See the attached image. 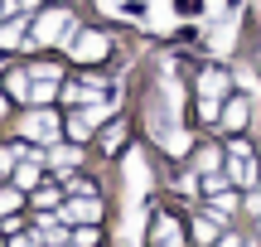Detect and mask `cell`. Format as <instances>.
I'll return each mask as SVG.
<instances>
[{
    "label": "cell",
    "mask_w": 261,
    "mask_h": 247,
    "mask_svg": "<svg viewBox=\"0 0 261 247\" xmlns=\"http://www.w3.org/2000/svg\"><path fill=\"white\" fill-rule=\"evenodd\" d=\"M68 34H73V15H68V10H48V15H39V24H34L39 44H58V39H68Z\"/></svg>",
    "instance_id": "cell-1"
},
{
    "label": "cell",
    "mask_w": 261,
    "mask_h": 247,
    "mask_svg": "<svg viewBox=\"0 0 261 247\" xmlns=\"http://www.w3.org/2000/svg\"><path fill=\"white\" fill-rule=\"evenodd\" d=\"M145 184H150L145 155L130 151V155H126V204H145Z\"/></svg>",
    "instance_id": "cell-2"
},
{
    "label": "cell",
    "mask_w": 261,
    "mask_h": 247,
    "mask_svg": "<svg viewBox=\"0 0 261 247\" xmlns=\"http://www.w3.org/2000/svg\"><path fill=\"white\" fill-rule=\"evenodd\" d=\"M68 48L77 63H97V58H107V34H68Z\"/></svg>",
    "instance_id": "cell-3"
},
{
    "label": "cell",
    "mask_w": 261,
    "mask_h": 247,
    "mask_svg": "<svg viewBox=\"0 0 261 247\" xmlns=\"http://www.w3.org/2000/svg\"><path fill=\"white\" fill-rule=\"evenodd\" d=\"M24 136H29V141H58V116H54V112L24 116Z\"/></svg>",
    "instance_id": "cell-4"
},
{
    "label": "cell",
    "mask_w": 261,
    "mask_h": 247,
    "mask_svg": "<svg viewBox=\"0 0 261 247\" xmlns=\"http://www.w3.org/2000/svg\"><path fill=\"white\" fill-rule=\"evenodd\" d=\"M232 44H237V19H218L213 34H208V48H213V54H227Z\"/></svg>",
    "instance_id": "cell-5"
},
{
    "label": "cell",
    "mask_w": 261,
    "mask_h": 247,
    "mask_svg": "<svg viewBox=\"0 0 261 247\" xmlns=\"http://www.w3.org/2000/svg\"><path fill=\"white\" fill-rule=\"evenodd\" d=\"M227 170H232V180H237V184H252L256 165H252V155H247V145H232V160H227Z\"/></svg>",
    "instance_id": "cell-6"
},
{
    "label": "cell",
    "mask_w": 261,
    "mask_h": 247,
    "mask_svg": "<svg viewBox=\"0 0 261 247\" xmlns=\"http://www.w3.org/2000/svg\"><path fill=\"white\" fill-rule=\"evenodd\" d=\"M145 24H150V29H174V10H169V0H150Z\"/></svg>",
    "instance_id": "cell-7"
},
{
    "label": "cell",
    "mask_w": 261,
    "mask_h": 247,
    "mask_svg": "<svg viewBox=\"0 0 261 247\" xmlns=\"http://www.w3.org/2000/svg\"><path fill=\"white\" fill-rule=\"evenodd\" d=\"M155 247H179V228H174V218H165V213L155 218Z\"/></svg>",
    "instance_id": "cell-8"
},
{
    "label": "cell",
    "mask_w": 261,
    "mask_h": 247,
    "mask_svg": "<svg viewBox=\"0 0 261 247\" xmlns=\"http://www.w3.org/2000/svg\"><path fill=\"white\" fill-rule=\"evenodd\" d=\"M97 213H102V204H97V199H77V204H68V209H63V218L83 223V218H97Z\"/></svg>",
    "instance_id": "cell-9"
},
{
    "label": "cell",
    "mask_w": 261,
    "mask_h": 247,
    "mask_svg": "<svg viewBox=\"0 0 261 247\" xmlns=\"http://www.w3.org/2000/svg\"><path fill=\"white\" fill-rule=\"evenodd\" d=\"M198 87H203V97H213V102H218L223 87H227V78H223V73H203V83H198Z\"/></svg>",
    "instance_id": "cell-10"
},
{
    "label": "cell",
    "mask_w": 261,
    "mask_h": 247,
    "mask_svg": "<svg viewBox=\"0 0 261 247\" xmlns=\"http://www.w3.org/2000/svg\"><path fill=\"white\" fill-rule=\"evenodd\" d=\"M15 184H19V189H34V184H39V165H34V160H29V165H19Z\"/></svg>",
    "instance_id": "cell-11"
},
{
    "label": "cell",
    "mask_w": 261,
    "mask_h": 247,
    "mask_svg": "<svg viewBox=\"0 0 261 247\" xmlns=\"http://www.w3.org/2000/svg\"><path fill=\"white\" fill-rule=\"evenodd\" d=\"M223 121L232 126V131H242V126H247V102H232V107H227V116H223Z\"/></svg>",
    "instance_id": "cell-12"
},
{
    "label": "cell",
    "mask_w": 261,
    "mask_h": 247,
    "mask_svg": "<svg viewBox=\"0 0 261 247\" xmlns=\"http://www.w3.org/2000/svg\"><path fill=\"white\" fill-rule=\"evenodd\" d=\"M121 141H126V131H121V126H107V136H102V145H107V151H116Z\"/></svg>",
    "instance_id": "cell-13"
},
{
    "label": "cell",
    "mask_w": 261,
    "mask_h": 247,
    "mask_svg": "<svg viewBox=\"0 0 261 247\" xmlns=\"http://www.w3.org/2000/svg\"><path fill=\"white\" fill-rule=\"evenodd\" d=\"M19 39H24L19 24H0V44H19Z\"/></svg>",
    "instance_id": "cell-14"
},
{
    "label": "cell",
    "mask_w": 261,
    "mask_h": 247,
    "mask_svg": "<svg viewBox=\"0 0 261 247\" xmlns=\"http://www.w3.org/2000/svg\"><path fill=\"white\" fill-rule=\"evenodd\" d=\"M19 209V194L15 189H0V213H15Z\"/></svg>",
    "instance_id": "cell-15"
},
{
    "label": "cell",
    "mask_w": 261,
    "mask_h": 247,
    "mask_svg": "<svg viewBox=\"0 0 261 247\" xmlns=\"http://www.w3.org/2000/svg\"><path fill=\"white\" fill-rule=\"evenodd\" d=\"M73 160H77V151H68V145H58V151H54V165H58V170H68Z\"/></svg>",
    "instance_id": "cell-16"
},
{
    "label": "cell",
    "mask_w": 261,
    "mask_h": 247,
    "mask_svg": "<svg viewBox=\"0 0 261 247\" xmlns=\"http://www.w3.org/2000/svg\"><path fill=\"white\" fill-rule=\"evenodd\" d=\"M237 209V194H218L213 199V213H232Z\"/></svg>",
    "instance_id": "cell-17"
},
{
    "label": "cell",
    "mask_w": 261,
    "mask_h": 247,
    "mask_svg": "<svg viewBox=\"0 0 261 247\" xmlns=\"http://www.w3.org/2000/svg\"><path fill=\"white\" fill-rule=\"evenodd\" d=\"M213 233H218V228H213L208 218H198V223H194V238H198V242H213Z\"/></svg>",
    "instance_id": "cell-18"
},
{
    "label": "cell",
    "mask_w": 261,
    "mask_h": 247,
    "mask_svg": "<svg viewBox=\"0 0 261 247\" xmlns=\"http://www.w3.org/2000/svg\"><path fill=\"white\" fill-rule=\"evenodd\" d=\"M198 116H203V121H213V116H218V102H213V97H203V102H198Z\"/></svg>",
    "instance_id": "cell-19"
},
{
    "label": "cell",
    "mask_w": 261,
    "mask_h": 247,
    "mask_svg": "<svg viewBox=\"0 0 261 247\" xmlns=\"http://www.w3.org/2000/svg\"><path fill=\"white\" fill-rule=\"evenodd\" d=\"M73 242H77V247H92V242H97V233H92V228H77V233H73Z\"/></svg>",
    "instance_id": "cell-20"
},
{
    "label": "cell",
    "mask_w": 261,
    "mask_h": 247,
    "mask_svg": "<svg viewBox=\"0 0 261 247\" xmlns=\"http://www.w3.org/2000/svg\"><path fill=\"white\" fill-rule=\"evenodd\" d=\"M15 165V151H0V170H10Z\"/></svg>",
    "instance_id": "cell-21"
},
{
    "label": "cell",
    "mask_w": 261,
    "mask_h": 247,
    "mask_svg": "<svg viewBox=\"0 0 261 247\" xmlns=\"http://www.w3.org/2000/svg\"><path fill=\"white\" fill-rule=\"evenodd\" d=\"M218 10H223V0H208V15H218Z\"/></svg>",
    "instance_id": "cell-22"
},
{
    "label": "cell",
    "mask_w": 261,
    "mask_h": 247,
    "mask_svg": "<svg viewBox=\"0 0 261 247\" xmlns=\"http://www.w3.org/2000/svg\"><path fill=\"white\" fill-rule=\"evenodd\" d=\"M0 116H5V97H0Z\"/></svg>",
    "instance_id": "cell-23"
}]
</instances>
